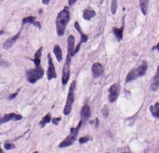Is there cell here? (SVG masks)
<instances>
[{"mask_svg": "<svg viewBox=\"0 0 159 153\" xmlns=\"http://www.w3.org/2000/svg\"><path fill=\"white\" fill-rule=\"evenodd\" d=\"M117 0H111V6H110V10H111V13L114 15L116 13V10H117Z\"/></svg>", "mask_w": 159, "mask_h": 153, "instance_id": "24", "label": "cell"}, {"mask_svg": "<svg viewBox=\"0 0 159 153\" xmlns=\"http://www.w3.org/2000/svg\"><path fill=\"white\" fill-rule=\"evenodd\" d=\"M22 120V116L21 114H17V113H9V114H5L4 116L0 117V125H2L3 123L14 120Z\"/></svg>", "mask_w": 159, "mask_h": 153, "instance_id": "10", "label": "cell"}, {"mask_svg": "<svg viewBox=\"0 0 159 153\" xmlns=\"http://www.w3.org/2000/svg\"><path fill=\"white\" fill-rule=\"evenodd\" d=\"M107 153H110V152H107Z\"/></svg>", "mask_w": 159, "mask_h": 153, "instance_id": "37", "label": "cell"}, {"mask_svg": "<svg viewBox=\"0 0 159 153\" xmlns=\"http://www.w3.org/2000/svg\"><path fill=\"white\" fill-rule=\"evenodd\" d=\"M158 88H159V65L157 67L156 74L153 78V82H152V85H151V90L154 92V91H157Z\"/></svg>", "mask_w": 159, "mask_h": 153, "instance_id": "16", "label": "cell"}, {"mask_svg": "<svg viewBox=\"0 0 159 153\" xmlns=\"http://www.w3.org/2000/svg\"><path fill=\"white\" fill-rule=\"evenodd\" d=\"M57 74H56V70H55V67L54 63L52 58L51 53L48 54V69H47V78L48 80H52L54 78H56Z\"/></svg>", "mask_w": 159, "mask_h": 153, "instance_id": "9", "label": "cell"}, {"mask_svg": "<svg viewBox=\"0 0 159 153\" xmlns=\"http://www.w3.org/2000/svg\"><path fill=\"white\" fill-rule=\"evenodd\" d=\"M76 90V81L73 80L70 86V89H69V94H67V97H66V102L64 107V110L63 113L66 116H69L72 110V107H73V104L75 102V94L74 92Z\"/></svg>", "mask_w": 159, "mask_h": 153, "instance_id": "3", "label": "cell"}, {"mask_svg": "<svg viewBox=\"0 0 159 153\" xmlns=\"http://www.w3.org/2000/svg\"><path fill=\"white\" fill-rule=\"evenodd\" d=\"M81 120L84 123L91 117V108L88 105H84L81 109Z\"/></svg>", "mask_w": 159, "mask_h": 153, "instance_id": "12", "label": "cell"}, {"mask_svg": "<svg viewBox=\"0 0 159 153\" xmlns=\"http://www.w3.org/2000/svg\"><path fill=\"white\" fill-rule=\"evenodd\" d=\"M150 111L155 119L159 120V102H157L153 105L150 106Z\"/></svg>", "mask_w": 159, "mask_h": 153, "instance_id": "19", "label": "cell"}, {"mask_svg": "<svg viewBox=\"0 0 159 153\" xmlns=\"http://www.w3.org/2000/svg\"><path fill=\"white\" fill-rule=\"evenodd\" d=\"M104 67L100 63H95L92 65V75L94 78H99L104 74Z\"/></svg>", "mask_w": 159, "mask_h": 153, "instance_id": "11", "label": "cell"}, {"mask_svg": "<svg viewBox=\"0 0 159 153\" xmlns=\"http://www.w3.org/2000/svg\"><path fill=\"white\" fill-rule=\"evenodd\" d=\"M101 112H102V115H103V117H104L105 119H107V118L109 117V106H108L107 105L103 106Z\"/></svg>", "mask_w": 159, "mask_h": 153, "instance_id": "25", "label": "cell"}, {"mask_svg": "<svg viewBox=\"0 0 159 153\" xmlns=\"http://www.w3.org/2000/svg\"><path fill=\"white\" fill-rule=\"evenodd\" d=\"M140 7L141 10V12L143 15H146L148 12V7H149V0H140Z\"/></svg>", "mask_w": 159, "mask_h": 153, "instance_id": "21", "label": "cell"}, {"mask_svg": "<svg viewBox=\"0 0 159 153\" xmlns=\"http://www.w3.org/2000/svg\"><path fill=\"white\" fill-rule=\"evenodd\" d=\"M15 147V145L10 141H6L5 144H4V148L7 149V150H10V149H13Z\"/></svg>", "mask_w": 159, "mask_h": 153, "instance_id": "26", "label": "cell"}, {"mask_svg": "<svg viewBox=\"0 0 159 153\" xmlns=\"http://www.w3.org/2000/svg\"><path fill=\"white\" fill-rule=\"evenodd\" d=\"M36 21V17L34 16H28L22 19V24L26 25V24H33V21Z\"/></svg>", "mask_w": 159, "mask_h": 153, "instance_id": "23", "label": "cell"}, {"mask_svg": "<svg viewBox=\"0 0 159 153\" xmlns=\"http://www.w3.org/2000/svg\"><path fill=\"white\" fill-rule=\"evenodd\" d=\"M96 16V11L92 9H85L82 13V17L86 21H90L91 19H93Z\"/></svg>", "mask_w": 159, "mask_h": 153, "instance_id": "17", "label": "cell"}, {"mask_svg": "<svg viewBox=\"0 0 159 153\" xmlns=\"http://www.w3.org/2000/svg\"><path fill=\"white\" fill-rule=\"evenodd\" d=\"M153 51H154V50H157V51H159V42L157 43V45L156 46H154V47H153V49H152Z\"/></svg>", "mask_w": 159, "mask_h": 153, "instance_id": "32", "label": "cell"}, {"mask_svg": "<svg viewBox=\"0 0 159 153\" xmlns=\"http://www.w3.org/2000/svg\"><path fill=\"white\" fill-rule=\"evenodd\" d=\"M76 2H77V0H69V5H70V6H72V5H74Z\"/></svg>", "mask_w": 159, "mask_h": 153, "instance_id": "30", "label": "cell"}, {"mask_svg": "<svg viewBox=\"0 0 159 153\" xmlns=\"http://www.w3.org/2000/svg\"><path fill=\"white\" fill-rule=\"evenodd\" d=\"M82 123H83V122H82L81 120H80L79 123H78V125H77L76 127H72V128L70 129V135L67 136L59 144V147H67L72 146V145L75 143V141H76V139H77V137H78L79 132H80V130H81V128Z\"/></svg>", "mask_w": 159, "mask_h": 153, "instance_id": "2", "label": "cell"}, {"mask_svg": "<svg viewBox=\"0 0 159 153\" xmlns=\"http://www.w3.org/2000/svg\"><path fill=\"white\" fill-rule=\"evenodd\" d=\"M54 55L56 57L57 62L60 63L63 60V52H62V50H61L59 45H55L54 47Z\"/></svg>", "mask_w": 159, "mask_h": 153, "instance_id": "20", "label": "cell"}, {"mask_svg": "<svg viewBox=\"0 0 159 153\" xmlns=\"http://www.w3.org/2000/svg\"><path fill=\"white\" fill-rule=\"evenodd\" d=\"M17 94H18V93H14V94H12L11 95H10V96L8 97V99H9V100H13V99L17 96Z\"/></svg>", "mask_w": 159, "mask_h": 153, "instance_id": "29", "label": "cell"}, {"mask_svg": "<svg viewBox=\"0 0 159 153\" xmlns=\"http://www.w3.org/2000/svg\"><path fill=\"white\" fill-rule=\"evenodd\" d=\"M124 29H125V25H123L122 27L117 28V27H113L112 32L114 34V36H116V38L118 40H122L123 39V35H124Z\"/></svg>", "mask_w": 159, "mask_h": 153, "instance_id": "18", "label": "cell"}, {"mask_svg": "<svg viewBox=\"0 0 159 153\" xmlns=\"http://www.w3.org/2000/svg\"><path fill=\"white\" fill-rule=\"evenodd\" d=\"M124 153H128V152H124Z\"/></svg>", "mask_w": 159, "mask_h": 153, "instance_id": "36", "label": "cell"}, {"mask_svg": "<svg viewBox=\"0 0 159 153\" xmlns=\"http://www.w3.org/2000/svg\"><path fill=\"white\" fill-rule=\"evenodd\" d=\"M75 49V37L71 35L67 38V55L73 56V52Z\"/></svg>", "mask_w": 159, "mask_h": 153, "instance_id": "14", "label": "cell"}, {"mask_svg": "<svg viewBox=\"0 0 159 153\" xmlns=\"http://www.w3.org/2000/svg\"><path fill=\"white\" fill-rule=\"evenodd\" d=\"M44 76V69L42 67H38L26 71V79L29 83L35 84L38 80L41 79Z\"/></svg>", "mask_w": 159, "mask_h": 153, "instance_id": "5", "label": "cell"}, {"mask_svg": "<svg viewBox=\"0 0 159 153\" xmlns=\"http://www.w3.org/2000/svg\"><path fill=\"white\" fill-rule=\"evenodd\" d=\"M20 35H21V31H20L19 33H17L15 36H11L10 38L7 39V40L4 42V45H3L4 49H5V50H9V49H10V48L15 44V43H16V41L19 39Z\"/></svg>", "mask_w": 159, "mask_h": 153, "instance_id": "13", "label": "cell"}, {"mask_svg": "<svg viewBox=\"0 0 159 153\" xmlns=\"http://www.w3.org/2000/svg\"><path fill=\"white\" fill-rule=\"evenodd\" d=\"M50 2H51V0H42V3H43L44 5H49Z\"/></svg>", "mask_w": 159, "mask_h": 153, "instance_id": "31", "label": "cell"}, {"mask_svg": "<svg viewBox=\"0 0 159 153\" xmlns=\"http://www.w3.org/2000/svg\"><path fill=\"white\" fill-rule=\"evenodd\" d=\"M120 90H121V87H120L119 83H114L109 87V101L110 103H114L117 101L119 94H120Z\"/></svg>", "mask_w": 159, "mask_h": 153, "instance_id": "7", "label": "cell"}, {"mask_svg": "<svg viewBox=\"0 0 159 153\" xmlns=\"http://www.w3.org/2000/svg\"><path fill=\"white\" fill-rule=\"evenodd\" d=\"M70 12L69 7H65L56 17V32L59 36H62L66 33V29L67 26V24L70 23Z\"/></svg>", "mask_w": 159, "mask_h": 153, "instance_id": "1", "label": "cell"}, {"mask_svg": "<svg viewBox=\"0 0 159 153\" xmlns=\"http://www.w3.org/2000/svg\"><path fill=\"white\" fill-rule=\"evenodd\" d=\"M42 50L43 48L40 47L36 52H35V56L34 58L32 59L33 63H35V67H40L41 65V56H42Z\"/></svg>", "mask_w": 159, "mask_h": 153, "instance_id": "15", "label": "cell"}, {"mask_svg": "<svg viewBox=\"0 0 159 153\" xmlns=\"http://www.w3.org/2000/svg\"><path fill=\"white\" fill-rule=\"evenodd\" d=\"M71 56L70 55H66V62L64 63L63 67V71H62V84L65 86L69 83L70 78V63H71Z\"/></svg>", "mask_w": 159, "mask_h": 153, "instance_id": "6", "label": "cell"}, {"mask_svg": "<svg viewBox=\"0 0 159 153\" xmlns=\"http://www.w3.org/2000/svg\"><path fill=\"white\" fill-rule=\"evenodd\" d=\"M98 123H99V120H98V119H96V127H97V128L98 127Z\"/></svg>", "mask_w": 159, "mask_h": 153, "instance_id": "33", "label": "cell"}, {"mask_svg": "<svg viewBox=\"0 0 159 153\" xmlns=\"http://www.w3.org/2000/svg\"><path fill=\"white\" fill-rule=\"evenodd\" d=\"M90 140V137L89 136H82L79 139V142L81 144H84V143H87L88 141Z\"/></svg>", "mask_w": 159, "mask_h": 153, "instance_id": "27", "label": "cell"}, {"mask_svg": "<svg viewBox=\"0 0 159 153\" xmlns=\"http://www.w3.org/2000/svg\"><path fill=\"white\" fill-rule=\"evenodd\" d=\"M33 153H38V151H35V152H33Z\"/></svg>", "mask_w": 159, "mask_h": 153, "instance_id": "35", "label": "cell"}, {"mask_svg": "<svg viewBox=\"0 0 159 153\" xmlns=\"http://www.w3.org/2000/svg\"><path fill=\"white\" fill-rule=\"evenodd\" d=\"M74 27H75V29L78 31V33L80 34V41H79V43H78V45L75 47V49H74V52H73V56L76 54V53H78L79 52V51H80V49H81V46L82 45V43H85L87 40H88V36L81 31V25H80V24L78 23V21H75L74 23Z\"/></svg>", "mask_w": 159, "mask_h": 153, "instance_id": "8", "label": "cell"}, {"mask_svg": "<svg viewBox=\"0 0 159 153\" xmlns=\"http://www.w3.org/2000/svg\"><path fill=\"white\" fill-rule=\"evenodd\" d=\"M0 153H4V151H3V150L1 149V147H0Z\"/></svg>", "mask_w": 159, "mask_h": 153, "instance_id": "34", "label": "cell"}, {"mask_svg": "<svg viewBox=\"0 0 159 153\" xmlns=\"http://www.w3.org/2000/svg\"><path fill=\"white\" fill-rule=\"evenodd\" d=\"M51 121H52V115H51V113H48V114L45 115L42 118V120L39 121V125H40L41 128H43V127H45V125L48 124Z\"/></svg>", "mask_w": 159, "mask_h": 153, "instance_id": "22", "label": "cell"}, {"mask_svg": "<svg viewBox=\"0 0 159 153\" xmlns=\"http://www.w3.org/2000/svg\"><path fill=\"white\" fill-rule=\"evenodd\" d=\"M147 68H148V63H147V62L143 61L141 63V64H140L138 67H136V68H134L128 72V74L125 78V81L130 82V81L138 78L140 77L144 76L146 71H147Z\"/></svg>", "mask_w": 159, "mask_h": 153, "instance_id": "4", "label": "cell"}, {"mask_svg": "<svg viewBox=\"0 0 159 153\" xmlns=\"http://www.w3.org/2000/svg\"><path fill=\"white\" fill-rule=\"evenodd\" d=\"M61 120H62V118H61V117H56V118L52 119V122H53L54 125H58V124H59V122L61 121Z\"/></svg>", "mask_w": 159, "mask_h": 153, "instance_id": "28", "label": "cell"}]
</instances>
